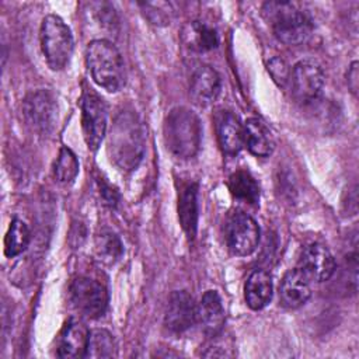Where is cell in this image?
<instances>
[{
	"label": "cell",
	"instance_id": "10",
	"mask_svg": "<svg viewBox=\"0 0 359 359\" xmlns=\"http://www.w3.org/2000/svg\"><path fill=\"white\" fill-rule=\"evenodd\" d=\"M22 111L27 122L36 132L48 135L53 130L57 118V107L50 91L36 90L28 94L22 102Z\"/></svg>",
	"mask_w": 359,
	"mask_h": 359
},
{
	"label": "cell",
	"instance_id": "22",
	"mask_svg": "<svg viewBox=\"0 0 359 359\" xmlns=\"http://www.w3.org/2000/svg\"><path fill=\"white\" fill-rule=\"evenodd\" d=\"M229 189L236 199H240L248 205H258L259 187L255 178L244 170H238L229 177Z\"/></svg>",
	"mask_w": 359,
	"mask_h": 359
},
{
	"label": "cell",
	"instance_id": "14",
	"mask_svg": "<svg viewBox=\"0 0 359 359\" xmlns=\"http://www.w3.org/2000/svg\"><path fill=\"white\" fill-rule=\"evenodd\" d=\"M222 80L219 73L209 65H199L194 69L189 80V94L199 105L215 101L220 93Z\"/></svg>",
	"mask_w": 359,
	"mask_h": 359
},
{
	"label": "cell",
	"instance_id": "23",
	"mask_svg": "<svg viewBox=\"0 0 359 359\" xmlns=\"http://www.w3.org/2000/svg\"><path fill=\"white\" fill-rule=\"evenodd\" d=\"M116 355V345L112 334L97 328L90 331L84 358H112Z\"/></svg>",
	"mask_w": 359,
	"mask_h": 359
},
{
	"label": "cell",
	"instance_id": "18",
	"mask_svg": "<svg viewBox=\"0 0 359 359\" xmlns=\"http://www.w3.org/2000/svg\"><path fill=\"white\" fill-rule=\"evenodd\" d=\"M244 146L257 157H268L275 149V142L268 126L258 118H248L244 123Z\"/></svg>",
	"mask_w": 359,
	"mask_h": 359
},
{
	"label": "cell",
	"instance_id": "4",
	"mask_svg": "<svg viewBox=\"0 0 359 359\" xmlns=\"http://www.w3.org/2000/svg\"><path fill=\"white\" fill-rule=\"evenodd\" d=\"M86 62L93 80L108 93H116L125 86L123 59L111 41H91L86 50Z\"/></svg>",
	"mask_w": 359,
	"mask_h": 359
},
{
	"label": "cell",
	"instance_id": "21",
	"mask_svg": "<svg viewBox=\"0 0 359 359\" xmlns=\"http://www.w3.org/2000/svg\"><path fill=\"white\" fill-rule=\"evenodd\" d=\"M182 41L188 49L195 52H208L219 45L216 31L201 21H192L184 27Z\"/></svg>",
	"mask_w": 359,
	"mask_h": 359
},
{
	"label": "cell",
	"instance_id": "15",
	"mask_svg": "<svg viewBox=\"0 0 359 359\" xmlns=\"http://www.w3.org/2000/svg\"><path fill=\"white\" fill-rule=\"evenodd\" d=\"M88 334L86 324L80 320H69L57 338V356L59 358H84L87 342H88Z\"/></svg>",
	"mask_w": 359,
	"mask_h": 359
},
{
	"label": "cell",
	"instance_id": "9",
	"mask_svg": "<svg viewBox=\"0 0 359 359\" xmlns=\"http://www.w3.org/2000/svg\"><path fill=\"white\" fill-rule=\"evenodd\" d=\"M226 241L234 255L252 254L259 243V226L247 213H234L226 224Z\"/></svg>",
	"mask_w": 359,
	"mask_h": 359
},
{
	"label": "cell",
	"instance_id": "24",
	"mask_svg": "<svg viewBox=\"0 0 359 359\" xmlns=\"http://www.w3.org/2000/svg\"><path fill=\"white\" fill-rule=\"evenodd\" d=\"M29 244V229L28 226L20 220L14 219L10 223V227L4 237V254L7 257L20 255Z\"/></svg>",
	"mask_w": 359,
	"mask_h": 359
},
{
	"label": "cell",
	"instance_id": "1",
	"mask_svg": "<svg viewBox=\"0 0 359 359\" xmlns=\"http://www.w3.org/2000/svg\"><path fill=\"white\" fill-rule=\"evenodd\" d=\"M144 128L135 111L123 109L115 116L108 133L107 151L122 171L137 168L144 154Z\"/></svg>",
	"mask_w": 359,
	"mask_h": 359
},
{
	"label": "cell",
	"instance_id": "12",
	"mask_svg": "<svg viewBox=\"0 0 359 359\" xmlns=\"http://www.w3.org/2000/svg\"><path fill=\"white\" fill-rule=\"evenodd\" d=\"M299 269H302L310 280L324 282L332 276L335 271V259L325 245L313 243L303 250Z\"/></svg>",
	"mask_w": 359,
	"mask_h": 359
},
{
	"label": "cell",
	"instance_id": "20",
	"mask_svg": "<svg viewBox=\"0 0 359 359\" xmlns=\"http://www.w3.org/2000/svg\"><path fill=\"white\" fill-rule=\"evenodd\" d=\"M178 219L188 237H194L198 227V185H185L178 198Z\"/></svg>",
	"mask_w": 359,
	"mask_h": 359
},
{
	"label": "cell",
	"instance_id": "13",
	"mask_svg": "<svg viewBox=\"0 0 359 359\" xmlns=\"http://www.w3.org/2000/svg\"><path fill=\"white\" fill-rule=\"evenodd\" d=\"M196 320L208 337L215 338L222 332L226 321V313L222 297L216 290H208L202 296L196 306Z\"/></svg>",
	"mask_w": 359,
	"mask_h": 359
},
{
	"label": "cell",
	"instance_id": "16",
	"mask_svg": "<svg viewBox=\"0 0 359 359\" xmlns=\"http://www.w3.org/2000/svg\"><path fill=\"white\" fill-rule=\"evenodd\" d=\"M310 294V279L302 269L297 268L286 272L279 286V297L285 307L299 309L307 303Z\"/></svg>",
	"mask_w": 359,
	"mask_h": 359
},
{
	"label": "cell",
	"instance_id": "2",
	"mask_svg": "<svg viewBox=\"0 0 359 359\" xmlns=\"http://www.w3.org/2000/svg\"><path fill=\"white\" fill-rule=\"evenodd\" d=\"M164 142L170 153L181 160L196 156L201 147L202 126L198 115L187 107H174L164 121Z\"/></svg>",
	"mask_w": 359,
	"mask_h": 359
},
{
	"label": "cell",
	"instance_id": "5",
	"mask_svg": "<svg viewBox=\"0 0 359 359\" xmlns=\"http://www.w3.org/2000/svg\"><path fill=\"white\" fill-rule=\"evenodd\" d=\"M39 39L48 66L52 70L65 69L73 53V35L65 21L55 14L46 15L41 22Z\"/></svg>",
	"mask_w": 359,
	"mask_h": 359
},
{
	"label": "cell",
	"instance_id": "11",
	"mask_svg": "<svg viewBox=\"0 0 359 359\" xmlns=\"http://www.w3.org/2000/svg\"><path fill=\"white\" fill-rule=\"evenodd\" d=\"M196 321V306L194 297L187 290H175L171 293L165 314L164 324L165 327L175 332H184L194 325Z\"/></svg>",
	"mask_w": 359,
	"mask_h": 359
},
{
	"label": "cell",
	"instance_id": "28",
	"mask_svg": "<svg viewBox=\"0 0 359 359\" xmlns=\"http://www.w3.org/2000/svg\"><path fill=\"white\" fill-rule=\"evenodd\" d=\"M268 70L271 72L273 80L283 84L289 79V70L286 63L282 59H272L268 65Z\"/></svg>",
	"mask_w": 359,
	"mask_h": 359
},
{
	"label": "cell",
	"instance_id": "25",
	"mask_svg": "<svg viewBox=\"0 0 359 359\" xmlns=\"http://www.w3.org/2000/svg\"><path fill=\"white\" fill-rule=\"evenodd\" d=\"M95 252L98 259L105 264H114L123 254V247L119 237L112 231H102L95 240Z\"/></svg>",
	"mask_w": 359,
	"mask_h": 359
},
{
	"label": "cell",
	"instance_id": "3",
	"mask_svg": "<svg viewBox=\"0 0 359 359\" xmlns=\"http://www.w3.org/2000/svg\"><path fill=\"white\" fill-rule=\"evenodd\" d=\"M262 15L271 25L276 39L285 45H300L313 32V22L309 14L290 1H266L262 6Z\"/></svg>",
	"mask_w": 359,
	"mask_h": 359
},
{
	"label": "cell",
	"instance_id": "6",
	"mask_svg": "<svg viewBox=\"0 0 359 359\" xmlns=\"http://www.w3.org/2000/svg\"><path fill=\"white\" fill-rule=\"evenodd\" d=\"M70 302L77 311L88 318H98L104 316L108 306L107 289L97 280L79 276L69 287Z\"/></svg>",
	"mask_w": 359,
	"mask_h": 359
},
{
	"label": "cell",
	"instance_id": "7",
	"mask_svg": "<svg viewBox=\"0 0 359 359\" xmlns=\"http://www.w3.org/2000/svg\"><path fill=\"white\" fill-rule=\"evenodd\" d=\"M290 87L294 100L303 105L316 102L324 90V73L318 63L310 59L297 62L290 74Z\"/></svg>",
	"mask_w": 359,
	"mask_h": 359
},
{
	"label": "cell",
	"instance_id": "17",
	"mask_svg": "<svg viewBox=\"0 0 359 359\" xmlns=\"http://www.w3.org/2000/svg\"><path fill=\"white\" fill-rule=\"evenodd\" d=\"M217 140L227 154H237L244 147V125L230 111H220L216 116Z\"/></svg>",
	"mask_w": 359,
	"mask_h": 359
},
{
	"label": "cell",
	"instance_id": "26",
	"mask_svg": "<svg viewBox=\"0 0 359 359\" xmlns=\"http://www.w3.org/2000/svg\"><path fill=\"white\" fill-rule=\"evenodd\" d=\"M55 177L59 182H70L76 178L79 172V160L76 154L67 149L62 147L59 151V156L55 163Z\"/></svg>",
	"mask_w": 359,
	"mask_h": 359
},
{
	"label": "cell",
	"instance_id": "8",
	"mask_svg": "<svg viewBox=\"0 0 359 359\" xmlns=\"http://www.w3.org/2000/svg\"><path fill=\"white\" fill-rule=\"evenodd\" d=\"M107 107L102 98L91 91L86 90L81 97V128L84 140L90 150H97L107 132Z\"/></svg>",
	"mask_w": 359,
	"mask_h": 359
},
{
	"label": "cell",
	"instance_id": "19",
	"mask_svg": "<svg viewBox=\"0 0 359 359\" xmlns=\"http://www.w3.org/2000/svg\"><path fill=\"white\" fill-rule=\"evenodd\" d=\"M272 292V276L266 271L257 269L248 276L245 282L244 299L250 309L261 310L271 302Z\"/></svg>",
	"mask_w": 359,
	"mask_h": 359
},
{
	"label": "cell",
	"instance_id": "29",
	"mask_svg": "<svg viewBox=\"0 0 359 359\" xmlns=\"http://www.w3.org/2000/svg\"><path fill=\"white\" fill-rule=\"evenodd\" d=\"M358 62H353L348 72V86L353 94L358 91Z\"/></svg>",
	"mask_w": 359,
	"mask_h": 359
},
{
	"label": "cell",
	"instance_id": "27",
	"mask_svg": "<svg viewBox=\"0 0 359 359\" xmlns=\"http://www.w3.org/2000/svg\"><path fill=\"white\" fill-rule=\"evenodd\" d=\"M144 17L154 25L170 24L171 11L168 3H139Z\"/></svg>",
	"mask_w": 359,
	"mask_h": 359
}]
</instances>
